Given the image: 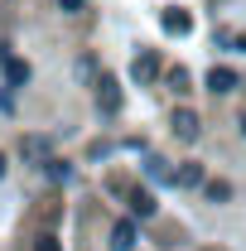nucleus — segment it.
<instances>
[{"instance_id":"obj_14","label":"nucleus","mask_w":246,"mask_h":251,"mask_svg":"<svg viewBox=\"0 0 246 251\" xmlns=\"http://www.w3.org/2000/svg\"><path fill=\"white\" fill-rule=\"evenodd\" d=\"M63 10H68V15H77V10H82V0H58Z\"/></svg>"},{"instance_id":"obj_7","label":"nucleus","mask_w":246,"mask_h":251,"mask_svg":"<svg viewBox=\"0 0 246 251\" xmlns=\"http://www.w3.org/2000/svg\"><path fill=\"white\" fill-rule=\"evenodd\" d=\"M106 92H101V111H116L121 106V97H116V82H101Z\"/></svg>"},{"instance_id":"obj_9","label":"nucleus","mask_w":246,"mask_h":251,"mask_svg":"<svg viewBox=\"0 0 246 251\" xmlns=\"http://www.w3.org/2000/svg\"><path fill=\"white\" fill-rule=\"evenodd\" d=\"M208 198H213V203H222V198H232V188L217 179V184H208Z\"/></svg>"},{"instance_id":"obj_1","label":"nucleus","mask_w":246,"mask_h":251,"mask_svg":"<svg viewBox=\"0 0 246 251\" xmlns=\"http://www.w3.org/2000/svg\"><path fill=\"white\" fill-rule=\"evenodd\" d=\"M208 92H237V73L232 68H213L208 73Z\"/></svg>"},{"instance_id":"obj_10","label":"nucleus","mask_w":246,"mask_h":251,"mask_svg":"<svg viewBox=\"0 0 246 251\" xmlns=\"http://www.w3.org/2000/svg\"><path fill=\"white\" fill-rule=\"evenodd\" d=\"M179 184H203V169H198V164H188L184 174H179Z\"/></svg>"},{"instance_id":"obj_2","label":"nucleus","mask_w":246,"mask_h":251,"mask_svg":"<svg viewBox=\"0 0 246 251\" xmlns=\"http://www.w3.org/2000/svg\"><path fill=\"white\" fill-rule=\"evenodd\" d=\"M135 247V222H116L111 227V251H130Z\"/></svg>"},{"instance_id":"obj_8","label":"nucleus","mask_w":246,"mask_h":251,"mask_svg":"<svg viewBox=\"0 0 246 251\" xmlns=\"http://www.w3.org/2000/svg\"><path fill=\"white\" fill-rule=\"evenodd\" d=\"M44 174H49V179H68V164H63V159H44Z\"/></svg>"},{"instance_id":"obj_5","label":"nucleus","mask_w":246,"mask_h":251,"mask_svg":"<svg viewBox=\"0 0 246 251\" xmlns=\"http://www.w3.org/2000/svg\"><path fill=\"white\" fill-rule=\"evenodd\" d=\"M174 130H179L184 140H193V135H198V116H193V111H179V116H174Z\"/></svg>"},{"instance_id":"obj_15","label":"nucleus","mask_w":246,"mask_h":251,"mask_svg":"<svg viewBox=\"0 0 246 251\" xmlns=\"http://www.w3.org/2000/svg\"><path fill=\"white\" fill-rule=\"evenodd\" d=\"M0 174H5V155H0Z\"/></svg>"},{"instance_id":"obj_6","label":"nucleus","mask_w":246,"mask_h":251,"mask_svg":"<svg viewBox=\"0 0 246 251\" xmlns=\"http://www.w3.org/2000/svg\"><path fill=\"white\" fill-rule=\"evenodd\" d=\"M154 73H159L154 53H140V58H135V77H154Z\"/></svg>"},{"instance_id":"obj_12","label":"nucleus","mask_w":246,"mask_h":251,"mask_svg":"<svg viewBox=\"0 0 246 251\" xmlns=\"http://www.w3.org/2000/svg\"><path fill=\"white\" fill-rule=\"evenodd\" d=\"M44 150H49V140H39V135H29V140H25V155H44Z\"/></svg>"},{"instance_id":"obj_3","label":"nucleus","mask_w":246,"mask_h":251,"mask_svg":"<svg viewBox=\"0 0 246 251\" xmlns=\"http://www.w3.org/2000/svg\"><path fill=\"white\" fill-rule=\"evenodd\" d=\"M5 82H10V92H15V87H25V82H29V63L10 58V63H5Z\"/></svg>"},{"instance_id":"obj_11","label":"nucleus","mask_w":246,"mask_h":251,"mask_svg":"<svg viewBox=\"0 0 246 251\" xmlns=\"http://www.w3.org/2000/svg\"><path fill=\"white\" fill-rule=\"evenodd\" d=\"M164 29H179V34H184L188 29V15H164Z\"/></svg>"},{"instance_id":"obj_4","label":"nucleus","mask_w":246,"mask_h":251,"mask_svg":"<svg viewBox=\"0 0 246 251\" xmlns=\"http://www.w3.org/2000/svg\"><path fill=\"white\" fill-rule=\"evenodd\" d=\"M130 213L135 218H154V193H130Z\"/></svg>"},{"instance_id":"obj_16","label":"nucleus","mask_w":246,"mask_h":251,"mask_svg":"<svg viewBox=\"0 0 246 251\" xmlns=\"http://www.w3.org/2000/svg\"><path fill=\"white\" fill-rule=\"evenodd\" d=\"M242 135H246V116H242Z\"/></svg>"},{"instance_id":"obj_13","label":"nucleus","mask_w":246,"mask_h":251,"mask_svg":"<svg viewBox=\"0 0 246 251\" xmlns=\"http://www.w3.org/2000/svg\"><path fill=\"white\" fill-rule=\"evenodd\" d=\"M34 251H63V247L53 242V237H39V247H34Z\"/></svg>"}]
</instances>
